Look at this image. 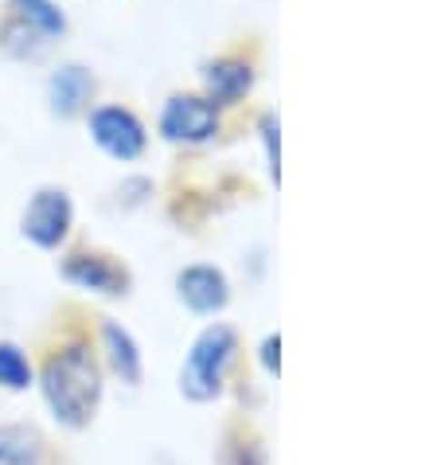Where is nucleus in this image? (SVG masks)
Wrapping results in <instances>:
<instances>
[{
	"instance_id": "nucleus-5",
	"label": "nucleus",
	"mask_w": 441,
	"mask_h": 465,
	"mask_svg": "<svg viewBox=\"0 0 441 465\" xmlns=\"http://www.w3.org/2000/svg\"><path fill=\"white\" fill-rule=\"evenodd\" d=\"M90 137L113 161H137L149 145V134L141 118L125 106H98L90 110Z\"/></svg>"
},
{
	"instance_id": "nucleus-1",
	"label": "nucleus",
	"mask_w": 441,
	"mask_h": 465,
	"mask_svg": "<svg viewBox=\"0 0 441 465\" xmlns=\"http://www.w3.org/2000/svg\"><path fill=\"white\" fill-rule=\"evenodd\" d=\"M40 391L55 422L71 426V430L90 426V419L98 415V403H102V364L90 352V344L71 341L55 348L40 371Z\"/></svg>"
},
{
	"instance_id": "nucleus-6",
	"label": "nucleus",
	"mask_w": 441,
	"mask_h": 465,
	"mask_svg": "<svg viewBox=\"0 0 441 465\" xmlns=\"http://www.w3.org/2000/svg\"><path fill=\"white\" fill-rule=\"evenodd\" d=\"M59 274L67 278L71 286L102 293V297H125L129 293V270L118 266L106 254H94V251L67 254V258H63V266H59Z\"/></svg>"
},
{
	"instance_id": "nucleus-15",
	"label": "nucleus",
	"mask_w": 441,
	"mask_h": 465,
	"mask_svg": "<svg viewBox=\"0 0 441 465\" xmlns=\"http://www.w3.org/2000/svg\"><path fill=\"white\" fill-rule=\"evenodd\" d=\"M262 145H266V161H270V176L278 180V114H262Z\"/></svg>"
},
{
	"instance_id": "nucleus-2",
	"label": "nucleus",
	"mask_w": 441,
	"mask_h": 465,
	"mask_svg": "<svg viewBox=\"0 0 441 465\" xmlns=\"http://www.w3.org/2000/svg\"><path fill=\"white\" fill-rule=\"evenodd\" d=\"M235 352H239L235 329H227V325L203 329L191 341L184 368H180V395L191 399V403H211L223 391V380H227V368L235 360Z\"/></svg>"
},
{
	"instance_id": "nucleus-9",
	"label": "nucleus",
	"mask_w": 441,
	"mask_h": 465,
	"mask_svg": "<svg viewBox=\"0 0 441 465\" xmlns=\"http://www.w3.org/2000/svg\"><path fill=\"white\" fill-rule=\"evenodd\" d=\"M250 86H254V71H250V63H242V59H215V63H207V71H203V98L211 102L215 110L239 106V102L250 94Z\"/></svg>"
},
{
	"instance_id": "nucleus-4",
	"label": "nucleus",
	"mask_w": 441,
	"mask_h": 465,
	"mask_svg": "<svg viewBox=\"0 0 441 465\" xmlns=\"http://www.w3.org/2000/svg\"><path fill=\"white\" fill-rule=\"evenodd\" d=\"M219 134V110L203 94H172L161 110V137L172 145H203Z\"/></svg>"
},
{
	"instance_id": "nucleus-10",
	"label": "nucleus",
	"mask_w": 441,
	"mask_h": 465,
	"mask_svg": "<svg viewBox=\"0 0 441 465\" xmlns=\"http://www.w3.org/2000/svg\"><path fill=\"white\" fill-rule=\"evenodd\" d=\"M102 348H106V364L122 383L137 387L141 383V348L133 332L122 329L118 321H102Z\"/></svg>"
},
{
	"instance_id": "nucleus-13",
	"label": "nucleus",
	"mask_w": 441,
	"mask_h": 465,
	"mask_svg": "<svg viewBox=\"0 0 441 465\" xmlns=\"http://www.w3.org/2000/svg\"><path fill=\"white\" fill-rule=\"evenodd\" d=\"M8 12L28 24V28L44 32L47 40H59L67 32V16H63V8L55 0H8Z\"/></svg>"
},
{
	"instance_id": "nucleus-11",
	"label": "nucleus",
	"mask_w": 441,
	"mask_h": 465,
	"mask_svg": "<svg viewBox=\"0 0 441 465\" xmlns=\"http://www.w3.org/2000/svg\"><path fill=\"white\" fill-rule=\"evenodd\" d=\"M0 465H44V438L24 422L0 426Z\"/></svg>"
},
{
	"instance_id": "nucleus-3",
	"label": "nucleus",
	"mask_w": 441,
	"mask_h": 465,
	"mask_svg": "<svg viewBox=\"0 0 441 465\" xmlns=\"http://www.w3.org/2000/svg\"><path fill=\"white\" fill-rule=\"evenodd\" d=\"M71 227H74V203L63 188H40L28 200L24 219H20V235L40 251L63 247L67 235H71Z\"/></svg>"
},
{
	"instance_id": "nucleus-17",
	"label": "nucleus",
	"mask_w": 441,
	"mask_h": 465,
	"mask_svg": "<svg viewBox=\"0 0 441 465\" xmlns=\"http://www.w3.org/2000/svg\"><path fill=\"white\" fill-rule=\"evenodd\" d=\"M242 465H262V458L250 454V450H242Z\"/></svg>"
},
{
	"instance_id": "nucleus-12",
	"label": "nucleus",
	"mask_w": 441,
	"mask_h": 465,
	"mask_svg": "<svg viewBox=\"0 0 441 465\" xmlns=\"http://www.w3.org/2000/svg\"><path fill=\"white\" fill-rule=\"evenodd\" d=\"M47 47H51L47 35H44V32H35V28H28V24L16 20L12 12H8L5 20H0V51H5L8 59L28 63V59H40Z\"/></svg>"
},
{
	"instance_id": "nucleus-14",
	"label": "nucleus",
	"mask_w": 441,
	"mask_h": 465,
	"mask_svg": "<svg viewBox=\"0 0 441 465\" xmlns=\"http://www.w3.org/2000/svg\"><path fill=\"white\" fill-rule=\"evenodd\" d=\"M32 380L35 371H32V360L24 356V348L12 341H0V387L5 391H28Z\"/></svg>"
},
{
	"instance_id": "nucleus-16",
	"label": "nucleus",
	"mask_w": 441,
	"mask_h": 465,
	"mask_svg": "<svg viewBox=\"0 0 441 465\" xmlns=\"http://www.w3.org/2000/svg\"><path fill=\"white\" fill-rule=\"evenodd\" d=\"M281 337H266L262 341V368L270 371V376H278V368H281Z\"/></svg>"
},
{
	"instance_id": "nucleus-8",
	"label": "nucleus",
	"mask_w": 441,
	"mask_h": 465,
	"mask_svg": "<svg viewBox=\"0 0 441 465\" xmlns=\"http://www.w3.org/2000/svg\"><path fill=\"white\" fill-rule=\"evenodd\" d=\"M94 98V74L83 63H63L47 79V102L55 118H79Z\"/></svg>"
},
{
	"instance_id": "nucleus-7",
	"label": "nucleus",
	"mask_w": 441,
	"mask_h": 465,
	"mask_svg": "<svg viewBox=\"0 0 441 465\" xmlns=\"http://www.w3.org/2000/svg\"><path fill=\"white\" fill-rule=\"evenodd\" d=\"M176 297L196 317H215V313H223L227 302H230V282L219 266L196 262V266H184L176 274Z\"/></svg>"
}]
</instances>
